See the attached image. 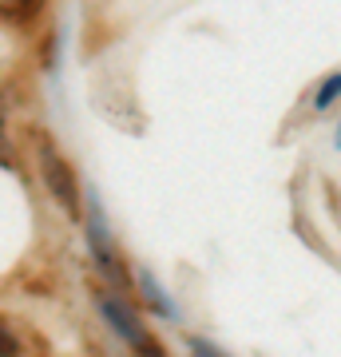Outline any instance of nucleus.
<instances>
[{"label":"nucleus","instance_id":"obj_1","mask_svg":"<svg viewBox=\"0 0 341 357\" xmlns=\"http://www.w3.org/2000/svg\"><path fill=\"white\" fill-rule=\"evenodd\" d=\"M40 167H44V187L52 191V199L63 206V215L68 218H79L84 211H79V191H76V175H72V167L63 163V155L52 147V143H44L40 147Z\"/></svg>","mask_w":341,"mask_h":357},{"label":"nucleus","instance_id":"obj_2","mask_svg":"<svg viewBox=\"0 0 341 357\" xmlns=\"http://www.w3.org/2000/svg\"><path fill=\"white\" fill-rule=\"evenodd\" d=\"M100 314L107 318V326H112V330L119 333V337H123L139 357H163L159 354V345L151 342V333L143 330V321L131 314L127 302H119V298H100Z\"/></svg>","mask_w":341,"mask_h":357},{"label":"nucleus","instance_id":"obj_3","mask_svg":"<svg viewBox=\"0 0 341 357\" xmlns=\"http://www.w3.org/2000/svg\"><path fill=\"white\" fill-rule=\"evenodd\" d=\"M88 243H91L96 262L107 270V278H112L115 286H123L127 274H123V266H119V258H115V246H112V238H107V230H103V222H100V206L96 203H91V215H88Z\"/></svg>","mask_w":341,"mask_h":357},{"label":"nucleus","instance_id":"obj_4","mask_svg":"<svg viewBox=\"0 0 341 357\" xmlns=\"http://www.w3.org/2000/svg\"><path fill=\"white\" fill-rule=\"evenodd\" d=\"M139 290L147 294V298H151V306L159 310V314H167V318H175V310H171V302H167V294L159 290V286H155V278L147 274V270L139 274Z\"/></svg>","mask_w":341,"mask_h":357},{"label":"nucleus","instance_id":"obj_5","mask_svg":"<svg viewBox=\"0 0 341 357\" xmlns=\"http://www.w3.org/2000/svg\"><path fill=\"white\" fill-rule=\"evenodd\" d=\"M44 4H48V0H8V20L28 24V20H36V16H40Z\"/></svg>","mask_w":341,"mask_h":357},{"label":"nucleus","instance_id":"obj_6","mask_svg":"<svg viewBox=\"0 0 341 357\" xmlns=\"http://www.w3.org/2000/svg\"><path fill=\"white\" fill-rule=\"evenodd\" d=\"M341 96V72H333V76H326L321 79V88H317V96H314V107L317 112H329V103Z\"/></svg>","mask_w":341,"mask_h":357},{"label":"nucleus","instance_id":"obj_7","mask_svg":"<svg viewBox=\"0 0 341 357\" xmlns=\"http://www.w3.org/2000/svg\"><path fill=\"white\" fill-rule=\"evenodd\" d=\"M190 357H222L215 345H206L202 337H190Z\"/></svg>","mask_w":341,"mask_h":357},{"label":"nucleus","instance_id":"obj_8","mask_svg":"<svg viewBox=\"0 0 341 357\" xmlns=\"http://www.w3.org/2000/svg\"><path fill=\"white\" fill-rule=\"evenodd\" d=\"M338 147H341V128H338Z\"/></svg>","mask_w":341,"mask_h":357}]
</instances>
